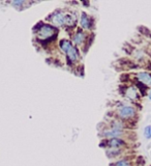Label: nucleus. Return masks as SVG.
I'll return each mask as SVG.
<instances>
[{
	"label": "nucleus",
	"mask_w": 151,
	"mask_h": 166,
	"mask_svg": "<svg viewBox=\"0 0 151 166\" xmlns=\"http://www.w3.org/2000/svg\"><path fill=\"white\" fill-rule=\"evenodd\" d=\"M52 23L56 26H61V25H73L75 23V19L71 17L69 14H64L62 12H58L56 14L52 16L51 19Z\"/></svg>",
	"instance_id": "1"
},
{
	"label": "nucleus",
	"mask_w": 151,
	"mask_h": 166,
	"mask_svg": "<svg viewBox=\"0 0 151 166\" xmlns=\"http://www.w3.org/2000/svg\"><path fill=\"white\" fill-rule=\"evenodd\" d=\"M55 33H56V30L54 27H52L50 25H42L39 30H38L37 35H38V39L42 40V41H45V40H48L51 37H53Z\"/></svg>",
	"instance_id": "2"
},
{
	"label": "nucleus",
	"mask_w": 151,
	"mask_h": 166,
	"mask_svg": "<svg viewBox=\"0 0 151 166\" xmlns=\"http://www.w3.org/2000/svg\"><path fill=\"white\" fill-rule=\"evenodd\" d=\"M118 114L122 118H129L135 115V109L130 106H124L119 110Z\"/></svg>",
	"instance_id": "3"
},
{
	"label": "nucleus",
	"mask_w": 151,
	"mask_h": 166,
	"mask_svg": "<svg viewBox=\"0 0 151 166\" xmlns=\"http://www.w3.org/2000/svg\"><path fill=\"white\" fill-rule=\"evenodd\" d=\"M125 142L119 138H112L107 141V145L110 149H120L122 145H124Z\"/></svg>",
	"instance_id": "4"
},
{
	"label": "nucleus",
	"mask_w": 151,
	"mask_h": 166,
	"mask_svg": "<svg viewBox=\"0 0 151 166\" xmlns=\"http://www.w3.org/2000/svg\"><path fill=\"white\" fill-rule=\"evenodd\" d=\"M103 135L109 138H118L119 136L122 135V130L112 129V130H109V131H105L103 132Z\"/></svg>",
	"instance_id": "5"
},
{
	"label": "nucleus",
	"mask_w": 151,
	"mask_h": 166,
	"mask_svg": "<svg viewBox=\"0 0 151 166\" xmlns=\"http://www.w3.org/2000/svg\"><path fill=\"white\" fill-rule=\"evenodd\" d=\"M138 79L142 83H145L151 86V74L149 73H140L138 75Z\"/></svg>",
	"instance_id": "6"
},
{
	"label": "nucleus",
	"mask_w": 151,
	"mask_h": 166,
	"mask_svg": "<svg viewBox=\"0 0 151 166\" xmlns=\"http://www.w3.org/2000/svg\"><path fill=\"white\" fill-rule=\"evenodd\" d=\"M81 26L85 29H88L91 26V21H90V18L87 16V14L83 13L81 16Z\"/></svg>",
	"instance_id": "7"
},
{
	"label": "nucleus",
	"mask_w": 151,
	"mask_h": 166,
	"mask_svg": "<svg viewBox=\"0 0 151 166\" xmlns=\"http://www.w3.org/2000/svg\"><path fill=\"white\" fill-rule=\"evenodd\" d=\"M60 48H61V50L65 53V54H67V53L73 49V45H71V42H68V41H61V43H60Z\"/></svg>",
	"instance_id": "8"
},
{
	"label": "nucleus",
	"mask_w": 151,
	"mask_h": 166,
	"mask_svg": "<svg viewBox=\"0 0 151 166\" xmlns=\"http://www.w3.org/2000/svg\"><path fill=\"white\" fill-rule=\"evenodd\" d=\"M67 57H68V59L71 60V61H76L77 59L79 58V53H78V51H77V49L76 48H74L73 47V49H71V51H69L68 53H67Z\"/></svg>",
	"instance_id": "9"
},
{
	"label": "nucleus",
	"mask_w": 151,
	"mask_h": 166,
	"mask_svg": "<svg viewBox=\"0 0 151 166\" xmlns=\"http://www.w3.org/2000/svg\"><path fill=\"white\" fill-rule=\"evenodd\" d=\"M126 96L129 99H132V100H135V99L138 98V91H137V89L135 87H129L126 90Z\"/></svg>",
	"instance_id": "10"
},
{
	"label": "nucleus",
	"mask_w": 151,
	"mask_h": 166,
	"mask_svg": "<svg viewBox=\"0 0 151 166\" xmlns=\"http://www.w3.org/2000/svg\"><path fill=\"white\" fill-rule=\"evenodd\" d=\"M111 166H132V162L128 159H121V160H118L115 163H113Z\"/></svg>",
	"instance_id": "11"
},
{
	"label": "nucleus",
	"mask_w": 151,
	"mask_h": 166,
	"mask_svg": "<svg viewBox=\"0 0 151 166\" xmlns=\"http://www.w3.org/2000/svg\"><path fill=\"white\" fill-rule=\"evenodd\" d=\"M74 41L77 45H81L84 41V33L81 32V31H79L78 33H76L75 37H74Z\"/></svg>",
	"instance_id": "12"
},
{
	"label": "nucleus",
	"mask_w": 151,
	"mask_h": 166,
	"mask_svg": "<svg viewBox=\"0 0 151 166\" xmlns=\"http://www.w3.org/2000/svg\"><path fill=\"white\" fill-rule=\"evenodd\" d=\"M144 136L147 139H151V126H147L144 130Z\"/></svg>",
	"instance_id": "13"
},
{
	"label": "nucleus",
	"mask_w": 151,
	"mask_h": 166,
	"mask_svg": "<svg viewBox=\"0 0 151 166\" xmlns=\"http://www.w3.org/2000/svg\"><path fill=\"white\" fill-rule=\"evenodd\" d=\"M24 3H25L24 1H13V5H15L16 7H19V6L23 5Z\"/></svg>",
	"instance_id": "14"
},
{
	"label": "nucleus",
	"mask_w": 151,
	"mask_h": 166,
	"mask_svg": "<svg viewBox=\"0 0 151 166\" xmlns=\"http://www.w3.org/2000/svg\"><path fill=\"white\" fill-rule=\"evenodd\" d=\"M149 99L151 100V91H150V95H149Z\"/></svg>",
	"instance_id": "15"
}]
</instances>
